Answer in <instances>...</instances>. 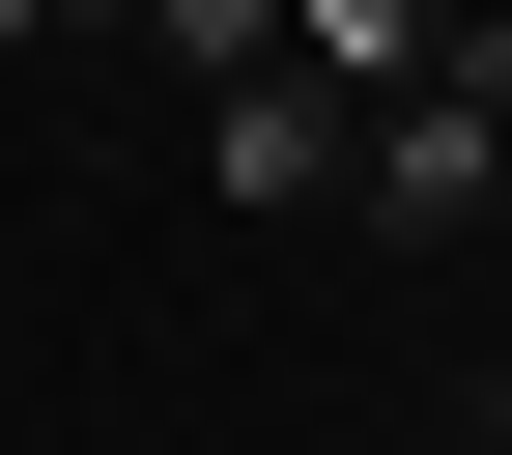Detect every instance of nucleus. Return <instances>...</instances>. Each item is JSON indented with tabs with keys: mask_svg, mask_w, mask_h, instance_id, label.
<instances>
[{
	"mask_svg": "<svg viewBox=\"0 0 512 455\" xmlns=\"http://www.w3.org/2000/svg\"><path fill=\"white\" fill-rule=\"evenodd\" d=\"M342 228H399V256H484V228H512V0H456V29H427V86H370Z\"/></svg>",
	"mask_w": 512,
	"mask_h": 455,
	"instance_id": "1",
	"label": "nucleus"
},
{
	"mask_svg": "<svg viewBox=\"0 0 512 455\" xmlns=\"http://www.w3.org/2000/svg\"><path fill=\"white\" fill-rule=\"evenodd\" d=\"M200 143H228V200H342V143H370V114L313 86V57H256V86H200Z\"/></svg>",
	"mask_w": 512,
	"mask_h": 455,
	"instance_id": "2",
	"label": "nucleus"
},
{
	"mask_svg": "<svg viewBox=\"0 0 512 455\" xmlns=\"http://www.w3.org/2000/svg\"><path fill=\"white\" fill-rule=\"evenodd\" d=\"M143 57H171V86H256V57H285V0H143Z\"/></svg>",
	"mask_w": 512,
	"mask_h": 455,
	"instance_id": "3",
	"label": "nucleus"
},
{
	"mask_svg": "<svg viewBox=\"0 0 512 455\" xmlns=\"http://www.w3.org/2000/svg\"><path fill=\"white\" fill-rule=\"evenodd\" d=\"M29 29H57V0H0V57H29Z\"/></svg>",
	"mask_w": 512,
	"mask_h": 455,
	"instance_id": "4",
	"label": "nucleus"
},
{
	"mask_svg": "<svg viewBox=\"0 0 512 455\" xmlns=\"http://www.w3.org/2000/svg\"><path fill=\"white\" fill-rule=\"evenodd\" d=\"M484 455H512V370H484Z\"/></svg>",
	"mask_w": 512,
	"mask_h": 455,
	"instance_id": "5",
	"label": "nucleus"
},
{
	"mask_svg": "<svg viewBox=\"0 0 512 455\" xmlns=\"http://www.w3.org/2000/svg\"><path fill=\"white\" fill-rule=\"evenodd\" d=\"M456 455H484V427H456Z\"/></svg>",
	"mask_w": 512,
	"mask_h": 455,
	"instance_id": "6",
	"label": "nucleus"
}]
</instances>
